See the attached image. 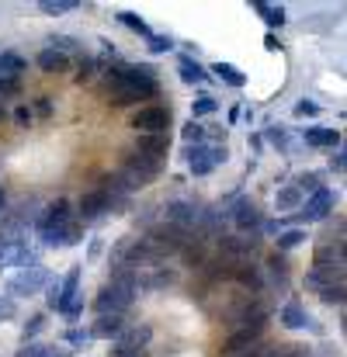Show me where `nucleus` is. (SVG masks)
Listing matches in <instances>:
<instances>
[{
	"label": "nucleus",
	"mask_w": 347,
	"mask_h": 357,
	"mask_svg": "<svg viewBox=\"0 0 347 357\" xmlns=\"http://www.w3.org/2000/svg\"><path fill=\"white\" fill-rule=\"evenodd\" d=\"M108 94L115 105H135L142 98H153L156 94V70L139 63V66H121L112 70L108 77Z\"/></svg>",
	"instance_id": "1"
},
{
	"label": "nucleus",
	"mask_w": 347,
	"mask_h": 357,
	"mask_svg": "<svg viewBox=\"0 0 347 357\" xmlns=\"http://www.w3.org/2000/svg\"><path fill=\"white\" fill-rule=\"evenodd\" d=\"M132 298H135V278L128 271H118L115 278L101 288V295H98L94 305H98L101 316H121L132 305Z\"/></svg>",
	"instance_id": "2"
},
{
	"label": "nucleus",
	"mask_w": 347,
	"mask_h": 357,
	"mask_svg": "<svg viewBox=\"0 0 347 357\" xmlns=\"http://www.w3.org/2000/svg\"><path fill=\"white\" fill-rule=\"evenodd\" d=\"M160 167H163V160H156V156H146V153L132 149V153L125 156V163H121V184H125L128 191L146 188V184L160 174Z\"/></svg>",
	"instance_id": "3"
},
{
	"label": "nucleus",
	"mask_w": 347,
	"mask_h": 357,
	"mask_svg": "<svg viewBox=\"0 0 347 357\" xmlns=\"http://www.w3.org/2000/svg\"><path fill=\"white\" fill-rule=\"evenodd\" d=\"M80 271H84V264H73L70 271H66V278L59 281V305H56V312H63V316H70V319H77L80 316Z\"/></svg>",
	"instance_id": "4"
},
{
	"label": "nucleus",
	"mask_w": 347,
	"mask_h": 357,
	"mask_svg": "<svg viewBox=\"0 0 347 357\" xmlns=\"http://www.w3.org/2000/svg\"><path fill=\"white\" fill-rule=\"evenodd\" d=\"M49 284V271L42 267V264H35V267H24V271H17L10 281H7V295L14 298V295H35L38 288H45Z\"/></svg>",
	"instance_id": "5"
},
{
	"label": "nucleus",
	"mask_w": 347,
	"mask_h": 357,
	"mask_svg": "<svg viewBox=\"0 0 347 357\" xmlns=\"http://www.w3.org/2000/svg\"><path fill=\"white\" fill-rule=\"evenodd\" d=\"M128 125L139 132V135H163L167 132V125H170V112L167 108H139V112H132V119Z\"/></svg>",
	"instance_id": "6"
},
{
	"label": "nucleus",
	"mask_w": 347,
	"mask_h": 357,
	"mask_svg": "<svg viewBox=\"0 0 347 357\" xmlns=\"http://www.w3.org/2000/svg\"><path fill=\"white\" fill-rule=\"evenodd\" d=\"M260 333H264V312H260L253 323H246V326H239V330L232 333L230 340L223 344V354L226 357H243V351H250V347L257 344Z\"/></svg>",
	"instance_id": "7"
},
{
	"label": "nucleus",
	"mask_w": 347,
	"mask_h": 357,
	"mask_svg": "<svg viewBox=\"0 0 347 357\" xmlns=\"http://www.w3.org/2000/svg\"><path fill=\"white\" fill-rule=\"evenodd\" d=\"M226 160V149H209L205 142H198V146H188V170L195 174V177H205V174H212V167H219Z\"/></svg>",
	"instance_id": "8"
},
{
	"label": "nucleus",
	"mask_w": 347,
	"mask_h": 357,
	"mask_svg": "<svg viewBox=\"0 0 347 357\" xmlns=\"http://www.w3.org/2000/svg\"><path fill=\"white\" fill-rule=\"evenodd\" d=\"M334 202H337V195H334L330 188H320L316 195H309V202L302 205V212H299V219H306V222H323V219L330 215V208H334Z\"/></svg>",
	"instance_id": "9"
},
{
	"label": "nucleus",
	"mask_w": 347,
	"mask_h": 357,
	"mask_svg": "<svg viewBox=\"0 0 347 357\" xmlns=\"http://www.w3.org/2000/svg\"><path fill=\"white\" fill-rule=\"evenodd\" d=\"M73 222V212H70V202H52L42 215H38V222H35V229L38 233H45V229H63V226H70Z\"/></svg>",
	"instance_id": "10"
},
{
	"label": "nucleus",
	"mask_w": 347,
	"mask_h": 357,
	"mask_svg": "<svg viewBox=\"0 0 347 357\" xmlns=\"http://www.w3.org/2000/svg\"><path fill=\"white\" fill-rule=\"evenodd\" d=\"M108 208H112V198H108L101 188L80 198V219H87V222H91V219H101Z\"/></svg>",
	"instance_id": "11"
},
{
	"label": "nucleus",
	"mask_w": 347,
	"mask_h": 357,
	"mask_svg": "<svg viewBox=\"0 0 347 357\" xmlns=\"http://www.w3.org/2000/svg\"><path fill=\"white\" fill-rule=\"evenodd\" d=\"M226 215H230L239 229H257V226H260V215H257V208H253V202H250V198H239Z\"/></svg>",
	"instance_id": "12"
},
{
	"label": "nucleus",
	"mask_w": 347,
	"mask_h": 357,
	"mask_svg": "<svg viewBox=\"0 0 347 357\" xmlns=\"http://www.w3.org/2000/svg\"><path fill=\"white\" fill-rule=\"evenodd\" d=\"M121 333H125L121 316H98V323L91 326V337H98V340H118Z\"/></svg>",
	"instance_id": "13"
},
{
	"label": "nucleus",
	"mask_w": 347,
	"mask_h": 357,
	"mask_svg": "<svg viewBox=\"0 0 347 357\" xmlns=\"http://www.w3.org/2000/svg\"><path fill=\"white\" fill-rule=\"evenodd\" d=\"M306 142L316 146V149H334L341 142V132L327 128V125H313V128H306Z\"/></svg>",
	"instance_id": "14"
},
{
	"label": "nucleus",
	"mask_w": 347,
	"mask_h": 357,
	"mask_svg": "<svg viewBox=\"0 0 347 357\" xmlns=\"http://www.w3.org/2000/svg\"><path fill=\"white\" fill-rule=\"evenodd\" d=\"M278 319H281V326H285V330H306V326H313L309 312H306L299 302H288V305L281 309V316H278Z\"/></svg>",
	"instance_id": "15"
},
{
	"label": "nucleus",
	"mask_w": 347,
	"mask_h": 357,
	"mask_svg": "<svg viewBox=\"0 0 347 357\" xmlns=\"http://www.w3.org/2000/svg\"><path fill=\"white\" fill-rule=\"evenodd\" d=\"M35 63H38V70H42V73H63V70L70 66V56H66V52H59V49H42Z\"/></svg>",
	"instance_id": "16"
},
{
	"label": "nucleus",
	"mask_w": 347,
	"mask_h": 357,
	"mask_svg": "<svg viewBox=\"0 0 347 357\" xmlns=\"http://www.w3.org/2000/svg\"><path fill=\"white\" fill-rule=\"evenodd\" d=\"M135 149H139V153H146V156L163 160V156H167V135H139Z\"/></svg>",
	"instance_id": "17"
},
{
	"label": "nucleus",
	"mask_w": 347,
	"mask_h": 357,
	"mask_svg": "<svg viewBox=\"0 0 347 357\" xmlns=\"http://www.w3.org/2000/svg\"><path fill=\"white\" fill-rule=\"evenodd\" d=\"M167 219L177 222V226H191V222L198 219V212H195V205H188V202H170V205H167Z\"/></svg>",
	"instance_id": "18"
},
{
	"label": "nucleus",
	"mask_w": 347,
	"mask_h": 357,
	"mask_svg": "<svg viewBox=\"0 0 347 357\" xmlns=\"http://www.w3.org/2000/svg\"><path fill=\"white\" fill-rule=\"evenodd\" d=\"M177 73H181V80H184V84H202V80L209 77V73L191 59V56H181V59H177Z\"/></svg>",
	"instance_id": "19"
},
{
	"label": "nucleus",
	"mask_w": 347,
	"mask_h": 357,
	"mask_svg": "<svg viewBox=\"0 0 347 357\" xmlns=\"http://www.w3.org/2000/svg\"><path fill=\"white\" fill-rule=\"evenodd\" d=\"M24 73V59L14 52H0V80H17Z\"/></svg>",
	"instance_id": "20"
},
{
	"label": "nucleus",
	"mask_w": 347,
	"mask_h": 357,
	"mask_svg": "<svg viewBox=\"0 0 347 357\" xmlns=\"http://www.w3.org/2000/svg\"><path fill=\"white\" fill-rule=\"evenodd\" d=\"M212 73H216L223 84H230V87H243V84H246V77H243L232 63H223V59H219V63H212Z\"/></svg>",
	"instance_id": "21"
},
{
	"label": "nucleus",
	"mask_w": 347,
	"mask_h": 357,
	"mask_svg": "<svg viewBox=\"0 0 347 357\" xmlns=\"http://www.w3.org/2000/svg\"><path fill=\"white\" fill-rule=\"evenodd\" d=\"M253 10H257V14H260V17H264L271 28H281V24H285V7H281V3L274 7V3H264V0H257V3H253Z\"/></svg>",
	"instance_id": "22"
},
{
	"label": "nucleus",
	"mask_w": 347,
	"mask_h": 357,
	"mask_svg": "<svg viewBox=\"0 0 347 357\" xmlns=\"http://www.w3.org/2000/svg\"><path fill=\"white\" fill-rule=\"evenodd\" d=\"M320 298L327 302V305H344L347 302V284L341 281V284H323L320 288Z\"/></svg>",
	"instance_id": "23"
},
{
	"label": "nucleus",
	"mask_w": 347,
	"mask_h": 357,
	"mask_svg": "<svg viewBox=\"0 0 347 357\" xmlns=\"http://www.w3.org/2000/svg\"><path fill=\"white\" fill-rule=\"evenodd\" d=\"M118 21L125 24V28H132V31H139L142 38H153V31H149V24L139 17V14H132V10H121V14H115Z\"/></svg>",
	"instance_id": "24"
},
{
	"label": "nucleus",
	"mask_w": 347,
	"mask_h": 357,
	"mask_svg": "<svg viewBox=\"0 0 347 357\" xmlns=\"http://www.w3.org/2000/svg\"><path fill=\"white\" fill-rule=\"evenodd\" d=\"M223 250H230V253H253V250H257V239H246V236H223Z\"/></svg>",
	"instance_id": "25"
},
{
	"label": "nucleus",
	"mask_w": 347,
	"mask_h": 357,
	"mask_svg": "<svg viewBox=\"0 0 347 357\" xmlns=\"http://www.w3.org/2000/svg\"><path fill=\"white\" fill-rule=\"evenodd\" d=\"M299 205H306V202H302V191L295 184L278 191V208H299Z\"/></svg>",
	"instance_id": "26"
},
{
	"label": "nucleus",
	"mask_w": 347,
	"mask_h": 357,
	"mask_svg": "<svg viewBox=\"0 0 347 357\" xmlns=\"http://www.w3.org/2000/svg\"><path fill=\"white\" fill-rule=\"evenodd\" d=\"M212 112H219V101H216L212 94H202V98L191 105V115H195V119H202V115H212Z\"/></svg>",
	"instance_id": "27"
},
{
	"label": "nucleus",
	"mask_w": 347,
	"mask_h": 357,
	"mask_svg": "<svg viewBox=\"0 0 347 357\" xmlns=\"http://www.w3.org/2000/svg\"><path fill=\"white\" fill-rule=\"evenodd\" d=\"M38 7L42 14H66V10H77V0H42Z\"/></svg>",
	"instance_id": "28"
},
{
	"label": "nucleus",
	"mask_w": 347,
	"mask_h": 357,
	"mask_svg": "<svg viewBox=\"0 0 347 357\" xmlns=\"http://www.w3.org/2000/svg\"><path fill=\"white\" fill-rule=\"evenodd\" d=\"M42 330H45V316H31V319L21 326V340L28 344V340H31V337H38Z\"/></svg>",
	"instance_id": "29"
},
{
	"label": "nucleus",
	"mask_w": 347,
	"mask_h": 357,
	"mask_svg": "<svg viewBox=\"0 0 347 357\" xmlns=\"http://www.w3.org/2000/svg\"><path fill=\"white\" fill-rule=\"evenodd\" d=\"M306 239L302 229H285V233H278V250H292V246H299Z\"/></svg>",
	"instance_id": "30"
},
{
	"label": "nucleus",
	"mask_w": 347,
	"mask_h": 357,
	"mask_svg": "<svg viewBox=\"0 0 347 357\" xmlns=\"http://www.w3.org/2000/svg\"><path fill=\"white\" fill-rule=\"evenodd\" d=\"M49 49H59V52H73L77 49V38H70V35H49Z\"/></svg>",
	"instance_id": "31"
},
{
	"label": "nucleus",
	"mask_w": 347,
	"mask_h": 357,
	"mask_svg": "<svg viewBox=\"0 0 347 357\" xmlns=\"http://www.w3.org/2000/svg\"><path fill=\"white\" fill-rule=\"evenodd\" d=\"M181 135H184V142H195V146H198V142L205 139V128H202L198 121L191 119L188 125H184V128H181Z\"/></svg>",
	"instance_id": "32"
},
{
	"label": "nucleus",
	"mask_w": 347,
	"mask_h": 357,
	"mask_svg": "<svg viewBox=\"0 0 347 357\" xmlns=\"http://www.w3.org/2000/svg\"><path fill=\"white\" fill-rule=\"evenodd\" d=\"M260 357H302V347L278 344V347H267V351H260Z\"/></svg>",
	"instance_id": "33"
},
{
	"label": "nucleus",
	"mask_w": 347,
	"mask_h": 357,
	"mask_svg": "<svg viewBox=\"0 0 347 357\" xmlns=\"http://www.w3.org/2000/svg\"><path fill=\"white\" fill-rule=\"evenodd\" d=\"M295 115H299V119H316V115H320V105H316V101H299V105H295Z\"/></svg>",
	"instance_id": "34"
},
{
	"label": "nucleus",
	"mask_w": 347,
	"mask_h": 357,
	"mask_svg": "<svg viewBox=\"0 0 347 357\" xmlns=\"http://www.w3.org/2000/svg\"><path fill=\"white\" fill-rule=\"evenodd\" d=\"M267 139L278 146V149H288V132L281 128V125H274V128H267Z\"/></svg>",
	"instance_id": "35"
},
{
	"label": "nucleus",
	"mask_w": 347,
	"mask_h": 357,
	"mask_svg": "<svg viewBox=\"0 0 347 357\" xmlns=\"http://www.w3.org/2000/svg\"><path fill=\"white\" fill-rule=\"evenodd\" d=\"M295 188H299V191H313V195H316V191H320V174H302Z\"/></svg>",
	"instance_id": "36"
},
{
	"label": "nucleus",
	"mask_w": 347,
	"mask_h": 357,
	"mask_svg": "<svg viewBox=\"0 0 347 357\" xmlns=\"http://www.w3.org/2000/svg\"><path fill=\"white\" fill-rule=\"evenodd\" d=\"M17 357H52V347H45V344H24V351Z\"/></svg>",
	"instance_id": "37"
},
{
	"label": "nucleus",
	"mask_w": 347,
	"mask_h": 357,
	"mask_svg": "<svg viewBox=\"0 0 347 357\" xmlns=\"http://www.w3.org/2000/svg\"><path fill=\"white\" fill-rule=\"evenodd\" d=\"M170 49H174V42L167 35H153L149 38V52H170Z\"/></svg>",
	"instance_id": "38"
},
{
	"label": "nucleus",
	"mask_w": 347,
	"mask_h": 357,
	"mask_svg": "<svg viewBox=\"0 0 347 357\" xmlns=\"http://www.w3.org/2000/svg\"><path fill=\"white\" fill-rule=\"evenodd\" d=\"M17 312V305H14V298L10 295H0V319H10Z\"/></svg>",
	"instance_id": "39"
},
{
	"label": "nucleus",
	"mask_w": 347,
	"mask_h": 357,
	"mask_svg": "<svg viewBox=\"0 0 347 357\" xmlns=\"http://www.w3.org/2000/svg\"><path fill=\"white\" fill-rule=\"evenodd\" d=\"M66 340H70L73 347H84V344L91 340V333H84V330H70V333H66Z\"/></svg>",
	"instance_id": "40"
},
{
	"label": "nucleus",
	"mask_w": 347,
	"mask_h": 357,
	"mask_svg": "<svg viewBox=\"0 0 347 357\" xmlns=\"http://www.w3.org/2000/svg\"><path fill=\"white\" fill-rule=\"evenodd\" d=\"M45 302H49V309L59 305V281H49V295H45Z\"/></svg>",
	"instance_id": "41"
},
{
	"label": "nucleus",
	"mask_w": 347,
	"mask_h": 357,
	"mask_svg": "<svg viewBox=\"0 0 347 357\" xmlns=\"http://www.w3.org/2000/svg\"><path fill=\"white\" fill-rule=\"evenodd\" d=\"M236 278H239V281H243V284H250V288H260V278H257V274H253V271H239V274H236Z\"/></svg>",
	"instance_id": "42"
},
{
	"label": "nucleus",
	"mask_w": 347,
	"mask_h": 357,
	"mask_svg": "<svg viewBox=\"0 0 347 357\" xmlns=\"http://www.w3.org/2000/svg\"><path fill=\"white\" fill-rule=\"evenodd\" d=\"M14 121H17V125H28V121H31V112H28V108H17V112H14Z\"/></svg>",
	"instance_id": "43"
},
{
	"label": "nucleus",
	"mask_w": 347,
	"mask_h": 357,
	"mask_svg": "<svg viewBox=\"0 0 347 357\" xmlns=\"http://www.w3.org/2000/svg\"><path fill=\"white\" fill-rule=\"evenodd\" d=\"M52 108H49V98H38V115H49Z\"/></svg>",
	"instance_id": "44"
},
{
	"label": "nucleus",
	"mask_w": 347,
	"mask_h": 357,
	"mask_svg": "<svg viewBox=\"0 0 347 357\" xmlns=\"http://www.w3.org/2000/svg\"><path fill=\"white\" fill-rule=\"evenodd\" d=\"M264 49H271V52H274V49H278V38H274V35H267V38H264Z\"/></svg>",
	"instance_id": "45"
},
{
	"label": "nucleus",
	"mask_w": 347,
	"mask_h": 357,
	"mask_svg": "<svg viewBox=\"0 0 347 357\" xmlns=\"http://www.w3.org/2000/svg\"><path fill=\"white\" fill-rule=\"evenodd\" d=\"M52 357H70V351H56V347H52Z\"/></svg>",
	"instance_id": "46"
},
{
	"label": "nucleus",
	"mask_w": 347,
	"mask_h": 357,
	"mask_svg": "<svg viewBox=\"0 0 347 357\" xmlns=\"http://www.w3.org/2000/svg\"><path fill=\"white\" fill-rule=\"evenodd\" d=\"M341 250H344V260H347V239H344V243H341Z\"/></svg>",
	"instance_id": "47"
},
{
	"label": "nucleus",
	"mask_w": 347,
	"mask_h": 357,
	"mask_svg": "<svg viewBox=\"0 0 347 357\" xmlns=\"http://www.w3.org/2000/svg\"><path fill=\"white\" fill-rule=\"evenodd\" d=\"M0 212H3V191H0Z\"/></svg>",
	"instance_id": "48"
},
{
	"label": "nucleus",
	"mask_w": 347,
	"mask_h": 357,
	"mask_svg": "<svg viewBox=\"0 0 347 357\" xmlns=\"http://www.w3.org/2000/svg\"><path fill=\"white\" fill-rule=\"evenodd\" d=\"M243 357H260V351H253V354H243Z\"/></svg>",
	"instance_id": "49"
},
{
	"label": "nucleus",
	"mask_w": 347,
	"mask_h": 357,
	"mask_svg": "<svg viewBox=\"0 0 347 357\" xmlns=\"http://www.w3.org/2000/svg\"><path fill=\"white\" fill-rule=\"evenodd\" d=\"M344 333H347V316H344Z\"/></svg>",
	"instance_id": "50"
}]
</instances>
